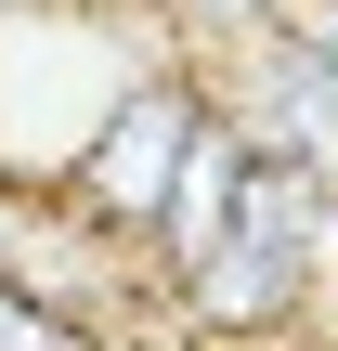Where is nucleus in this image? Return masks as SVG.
<instances>
[{
	"label": "nucleus",
	"instance_id": "nucleus-1",
	"mask_svg": "<svg viewBox=\"0 0 338 351\" xmlns=\"http://www.w3.org/2000/svg\"><path fill=\"white\" fill-rule=\"evenodd\" d=\"M195 130H208V78L195 65H156V78H130L117 91V117L65 156V208L91 221V234H117L130 261H143V234H156V208H169V182H182V156H195Z\"/></svg>",
	"mask_w": 338,
	"mask_h": 351
},
{
	"label": "nucleus",
	"instance_id": "nucleus-2",
	"mask_svg": "<svg viewBox=\"0 0 338 351\" xmlns=\"http://www.w3.org/2000/svg\"><path fill=\"white\" fill-rule=\"evenodd\" d=\"M234 195H248V130L208 104V130H195V156H182V182H169V208H156V234H143V274L156 287H182V274H208L221 247H234Z\"/></svg>",
	"mask_w": 338,
	"mask_h": 351
},
{
	"label": "nucleus",
	"instance_id": "nucleus-3",
	"mask_svg": "<svg viewBox=\"0 0 338 351\" xmlns=\"http://www.w3.org/2000/svg\"><path fill=\"white\" fill-rule=\"evenodd\" d=\"M326 274L300 261V247H261V234H234L208 274H182L169 287V313L195 326V339H274V326H300V300H313Z\"/></svg>",
	"mask_w": 338,
	"mask_h": 351
},
{
	"label": "nucleus",
	"instance_id": "nucleus-4",
	"mask_svg": "<svg viewBox=\"0 0 338 351\" xmlns=\"http://www.w3.org/2000/svg\"><path fill=\"white\" fill-rule=\"evenodd\" d=\"M0 351H117V339H91L78 313H52V300H26V287L0 274Z\"/></svg>",
	"mask_w": 338,
	"mask_h": 351
},
{
	"label": "nucleus",
	"instance_id": "nucleus-5",
	"mask_svg": "<svg viewBox=\"0 0 338 351\" xmlns=\"http://www.w3.org/2000/svg\"><path fill=\"white\" fill-rule=\"evenodd\" d=\"M156 13H169L182 39H248V26H274L287 0H156Z\"/></svg>",
	"mask_w": 338,
	"mask_h": 351
}]
</instances>
